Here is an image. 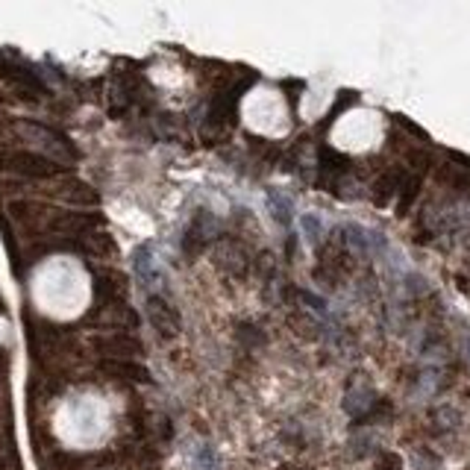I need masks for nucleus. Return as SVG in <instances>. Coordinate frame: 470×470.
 Segmentation results:
<instances>
[{"label": "nucleus", "mask_w": 470, "mask_h": 470, "mask_svg": "<svg viewBox=\"0 0 470 470\" xmlns=\"http://www.w3.org/2000/svg\"><path fill=\"white\" fill-rule=\"evenodd\" d=\"M36 300H41V309H53V312L77 309V300H80L77 270L62 262L47 265L41 270V277L36 280Z\"/></svg>", "instance_id": "obj_1"}, {"label": "nucleus", "mask_w": 470, "mask_h": 470, "mask_svg": "<svg viewBox=\"0 0 470 470\" xmlns=\"http://www.w3.org/2000/svg\"><path fill=\"white\" fill-rule=\"evenodd\" d=\"M150 312H153V324H156L159 332L174 335V332L180 329V317L170 312V306H165L162 300H153V303H150Z\"/></svg>", "instance_id": "obj_2"}, {"label": "nucleus", "mask_w": 470, "mask_h": 470, "mask_svg": "<svg viewBox=\"0 0 470 470\" xmlns=\"http://www.w3.org/2000/svg\"><path fill=\"white\" fill-rule=\"evenodd\" d=\"M400 185H403V177H400V174H385V177H379L377 191H374V200H377L379 206L388 203V197H391L394 191H400Z\"/></svg>", "instance_id": "obj_3"}, {"label": "nucleus", "mask_w": 470, "mask_h": 470, "mask_svg": "<svg viewBox=\"0 0 470 470\" xmlns=\"http://www.w3.org/2000/svg\"><path fill=\"white\" fill-rule=\"evenodd\" d=\"M417 191H420V180H417V177H412V180L403 183V188H400V203H397V212H400V215L409 212V206L414 203Z\"/></svg>", "instance_id": "obj_4"}, {"label": "nucleus", "mask_w": 470, "mask_h": 470, "mask_svg": "<svg viewBox=\"0 0 470 470\" xmlns=\"http://www.w3.org/2000/svg\"><path fill=\"white\" fill-rule=\"evenodd\" d=\"M403 464H400V459L394 456V453H385L379 461H377V470H400Z\"/></svg>", "instance_id": "obj_5"}]
</instances>
